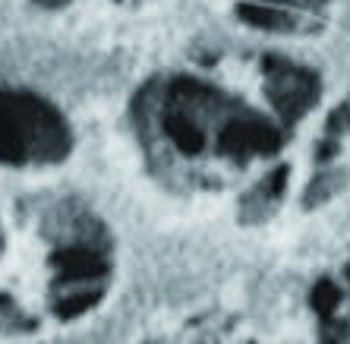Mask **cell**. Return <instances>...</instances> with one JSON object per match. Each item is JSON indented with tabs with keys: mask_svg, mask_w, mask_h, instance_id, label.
<instances>
[{
	"mask_svg": "<svg viewBox=\"0 0 350 344\" xmlns=\"http://www.w3.org/2000/svg\"><path fill=\"white\" fill-rule=\"evenodd\" d=\"M70 127L32 95H0V158L48 164L66 155Z\"/></svg>",
	"mask_w": 350,
	"mask_h": 344,
	"instance_id": "1",
	"label": "cell"
},
{
	"mask_svg": "<svg viewBox=\"0 0 350 344\" xmlns=\"http://www.w3.org/2000/svg\"><path fill=\"white\" fill-rule=\"evenodd\" d=\"M246 23L269 32H312L322 25V0H243Z\"/></svg>",
	"mask_w": 350,
	"mask_h": 344,
	"instance_id": "2",
	"label": "cell"
},
{
	"mask_svg": "<svg viewBox=\"0 0 350 344\" xmlns=\"http://www.w3.org/2000/svg\"><path fill=\"white\" fill-rule=\"evenodd\" d=\"M38 3H44V7H57V3H64V0H38Z\"/></svg>",
	"mask_w": 350,
	"mask_h": 344,
	"instance_id": "3",
	"label": "cell"
}]
</instances>
